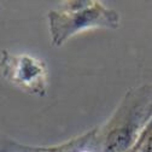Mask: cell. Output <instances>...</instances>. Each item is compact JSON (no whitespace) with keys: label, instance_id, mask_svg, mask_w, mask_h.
<instances>
[{"label":"cell","instance_id":"cell-1","mask_svg":"<svg viewBox=\"0 0 152 152\" xmlns=\"http://www.w3.org/2000/svg\"><path fill=\"white\" fill-rule=\"evenodd\" d=\"M152 121V83L129 88L107 121L93 134L86 147L94 152H129Z\"/></svg>","mask_w":152,"mask_h":152},{"label":"cell","instance_id":"cell-2","mask_svg":"<svg viewBox=\"0 0 152 152\" xmlns=\"http://www.w3.org/2000/svg\"><path fill=\"white\" fill-rule=\"evenodd\" d=\"M51 44L61 47L72 36L91 29L116 30L121 27L117 11L100 1H65L47 13Z\"/></svg>","mask_w":152,"mask_h":152},{"label":"cell","instance_id":"cell-3","mask_svg":"<svg viewBox=\"0 0 152 152\" xmlns=\"http://www.w3.org/2000/svg\"><path fill=\"white\" fill-rule=\"evenodd\" d=\"M3 79L29 96L42 98L48 91V69L44 61L29 53L3 50L0 56Z\"/></svg>","mask_w":152,"mask_h":152},{"label":"cell","instance_id":"cell-4","mask_svg":"<svg viewBox=\"0 0 152 152\" xmlns=\"http://www.w3.org/2000/svg\"><path fill=\"white\" fill-rule=\"evenodd\" d=\"M63 145L57 146H31L24 145L0 132V152H56Z\"/></svg>","mask_w":152,"mask_h":152},{"label":"cell","instance_id":"cell-5","mask_svg":"<svg viewBox=\"0 0 152 152\" xmlns=\"http://www.w3.org/2000/svg\"><path fill=\"white\" fill-rule=\"evenodd\" d=\"M138 152H152V121L140 138Z\"/></svg>","mask_w":152,"mask_h":152},{"label":"cell","instance_id":"cell-6","mask_svg":"<svg viewBox=\"0 0 152 152\" xmlns=\"http://www.w3.org/2000/svg\"><path fill=\"white\" fill-rule=\"evenodd\" d=\"M76 152H94V151H92V150L88 148V147H83V148H81V150H77Z\"/></svg>","mask_w":152,"mask_h":152},{"label":"cell","instance_id":"cell-7","mask_svg":"<svg viewBox=\"0 0 152 152\" xmlns=\"http://www.w3.org/2000/svg\"><path fill=\"white\" fill-rule=\"evenodd\" d=\"M1 10H3V6H1V5H0V12H1Z\"/></svg>","mask_w":152,"mask_h":152}]
</instances>
